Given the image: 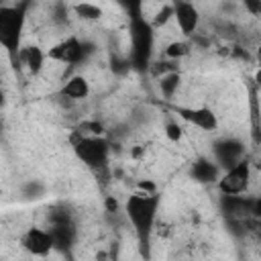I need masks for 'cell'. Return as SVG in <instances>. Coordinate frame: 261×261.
<instances>
[{"label":"cell","mask_w":261,"mask_h":261,"mask_svg":"<svg viewBox=\"0 0 261 261\" xmlns=\"http://www.w3.org/2000/svg\"><path fill=\"white\" fill-rule=\"evenodd\" d=\"M4 130V118H2V114H0V133Z\"/></svg>","instance_id":"7402d4cb"},{"label":"cell","mask_w":261,"mask_h":261,"mask_svg":"<svg viewBox=\"0 0 261 261\" xmlns=\"http://www.w3.org/2000/svg\"><path fill=\"white\" fill-rule=\"evenodd\" d=\"M179 86H181V73L177 69L159 75L157 88H159V94H161L163 100H173L175 94H177V90H179Z\"/></svg>","instance_id":"9a60e30c"},{"label":"cell","mask_w":261,"mask_h":261,"mask_svg":"<svg viewBox=\"0 0 261 261\" xmlns=\"http://www.w3.org/2000/svg\"><path fill=\"white\" fill-rule=\"evenodd\" d=\"M6 106V92H4V88L0 86V110Z\"/></svg>","instance_id":"44dd1931"},{"label":"cell","mask_w":261,"mask_h":261,"mask_svg":"<svg viewBox=\"0 0 261 261\" xmlns=\"http://www.w3.org/2000/svg\"><path fill=\"white\" fill-rule=\"evenodd\" d=\"M171 18H173V10H171V4H161V6L157 8L155 16L149 20V24H151V29H159V27L167 24Z\"/></svg>","instance_id":"d6986e66"},{"label":"cell","mask_w":261,"mask_h":261,"mask_svg":"<svg viewBox=\"0 0 261 261\" xmlns=\"http://www.w3.org/2000/svg\"><path fill=\"white\" fill-rule=\"evenodd\" d=\"M0 261H10V259H6V257H2V255H0Z\"/></svg>","instance_id":"603a6c76"},{"label":"cell","mask_w":261,"mask_h":261,"mask_svg":"<svg viewBox=\"0 0 261 261\" xmlns=\"http://www.w3.org/2000/svg\"><path fill=\"white\" fill-rule=\"evenodd\" d=\"M47 63V53L39 45H22L16 67H24L31 75H39Z\"/></svg>","instance_id":"7c38bea8"},{"label":"cell","mask_w":261,"mask_h":261,"mask_svg":"<svg viewBox=\"0 0 261 261\" xmlns=\"http://www.w3.org/2000/svg\"><path fill=\"white\" fill-rule=\"evenodd\" d=\"M69 145L75 155V159L88 167L94 175L108 173V163H110V141L106 137H86L75 130L69 135Z\"/></svg>","instance_id":"3957f363"},{"label":"cell","mask_w":261,"mask_h":261,"mask_svg":"<svg viewBox=\"0 0 261 261\" xmlns=\"http://www.w3.org/2000/svg\"><path fill=\"white\" fill-rule=\"evenodd\" d=\"M163 133H165L167 141H171V143H179L184 139V126L177 120H167L163 126Z\"/></svg>","instance_id":"ffe728a7"},{"label":"cell","mask_w":261,"mask_h":261,"mask_svg":"<svg viewBox=\"0 0 261 261\" xmlns=\"http://www.w3.org/2000/svg\"><path fill=\"white\" fill-rule=\"evenodd\" d=\"M47 194V184L41 179H27L20 186V198L24 202H39Z\"/></svg>","instance_id":"2e32d148"},{"label":"cell","mask_w":261,"mask_h":261,"mask_svg":"<svg viewBox=\"0 0 261 261\" xmlns=\"http://www.w3.org/2000/svg\"><path fill=\"white\" fill-rule=\"evenodd\" d=\"M18 243H20V249H22L27 255L39 257V259L49 257V255L55 251L53 237H51L49 228H45V226H29V228L20 234Z\"/></svg>","instance_id":"ba28073f"},{"label":"cell","mask_w":261,"mask_h":261,"mask_svg":"<svg viewBox=\"0 0 261 261\" xmlns=\"http://www.w3.org/2000/svg\"><path fill=\"white\" fill-rule=\"evenodd\" d=\"M192 53V43L188 39H175L163 47V57L169 61H179Z\"/></svg>","instance_id":"e0dca14e"},{"label":"cell","mask_w":261,"mask_h":261,"mask_svg":"<svg viewBox=\"0 0 261 261\" xmlns=\"http://www.w3.org/2000/svg\"><path fill=\"white\" fill-rule=\"evenodd\" d=\"M210 159L220 167V171H224L245 159V143L237 137H220L212 143Z\"/></svg>","instance_id":"52a82bcc"},{"label":"cell","mask_w":261,"mask_h":261,"mask_svg":"<svg viewBox=\"0 0 261 261\" xmlns=\"http://www.w3.org/2000/svg\"><path fill=\"white\" fill-rule=\"evenodd\" d=\"M251 184V163L249 159H241L237 165L220 171V177L216 179V188L222 194V198L243 196Z\"/></svg>","instance_id":"5b68a950"},{"label":"cell","mask_w":261,"mask_h":261,"mask_svg":"<svg viewBox=\"0 0 261 261\" xmlns=\"http://www.w3.org/2000/svg\"><path fill=\"white\" fill-rule=\"evenodd\" d=\"M96 51L94 43L86 41V39H80L75 35H69L65 39H61L59 43H55L47 53V59L49 61H55V63H63V65H69V67H77L82 63H86L92 53Z\"/></svg>","instance_id":"277c9868"},{"label":"cell","mask_w":261,"mask_h":261,"mask_svg":"<svg viewBox=\"0 0 261 261\" xmlns=\"http://www.w3.org/2000/svg\"><path fill=\"white\" fill-rule=\"evenodd\" d=\"M90 94H92L90 82H88V77L82 75V73H75V75L67 77V80L63 82V86L59 88V96L65 98V100H71V102L86 100Z\"/></svg>","instance_id":"4fadbf2b"},{"label":"cell","mask_w":261,"mask_h":261,"mask_svg":"<svg viewBox=\"0 0 261 261\" xmlns=\"http://www.w3.org/2000/svg\"><path fill=\"white\" fill-rule=\"evenodd\" d=\"M171 10H173V18L175 24H177V31L188 39L192 37L198 27H200V10L196 4L192 2H186V0H177V2H171Z\"/></svg>","instance_id":"30bf717a"},{"label":"cell","mask_w":261,"mask_h":261,"mask_svg":"<svg viewBox=\"0 0 261 261\" xmlns=\"http://www.w3.org/2000/svg\"><path fill=\"white\" fill-rule=\"evenodd\" d=\"M31 2H16V4H0V47L8 55L10 63L16 67L18 53L22 49V35L27 27Z\"/></svg>","instance_id":"7a4b0ae2"},{"label":"cell","mask_w":261,"mask_h":261,"mask_svg":"<svg viewBox=\"0 0 261 261\" xmlns=\"http://www.w3.org/2000/svg\"><path fill=\"white\" fill-rule=\"evenodd\" d=\"M173 112L190 126H196L204 133L218 130V116L210 106H173Z\"/></svg>","instance_id":"9c48e42d"},{"label":"cell","mask_w":261,"mask_h":261,"mask_svg":"<svg viewBox=\"0 0 261 261\" xmlns=\"http://www.w3.org/2000/svg\"><path fill=\"white\" fill-rule=\"evenodd\" d=\"M130 41H133V63L135 67L143 69L145 65H149V55H151V47H153V29L149 24V20L135 16L133 18V27H130Z\"/></svg>","instance_id":"8992f818"},{"label":"cell","mask_w":261,"mask_h":261,"mask_svg":"<svg viewBox=\"0 0 261 261\" xmlns=\"http://www.w3.org/2000/svg\"><path fill=\"white\" fill-rule=\"evenodd\" d=\"M190 177L198 184H216L220 177V167L210 157H198L190 167Z\"/></svg>","instance_id":"5bb4252c"},{"label":"cell","mask_w":261,"mask_h":261,"mask_svg":"<svg viewBox=\"0 0 261 261\" xmlns=\"http://www.w3.org/2000/svg\"><path fill=\"white\" fill-rule=\"evenodd\" d=\"M49 232L53 237V245H55V251L59 253H69L75 245V239H77V230L73 226V222L69 220V216H61V218H55L51 224H49Z\"/></svg>","instance_id":"8fae6325"},{"label":"cell","mask_w":261,"mask_h":261,"mask_svg":"<svg viewBox=\"0 0 261 261\" xmlns=\"http://www.w3.org/2000/svg\"><path fill=\"white\" fill-rule=\"evenodd\" d=\"M159 206H161V196L157 192H141V190H135L124 202V214L137 234L143 253L145 251L149 253L151 237L159 216Z\"/></svg>","instance_id":"6da1fadb"},{"label":"cell","mask_w":261,"mask_h":261,"mask_svg":"<svg viewBox=\"0 0 261 261\" xmlns=\"http://www.w3.org/2000/svg\"><path fill=\"white\" fill-rule=\"evenodd\" d=\"M69 10H73V14H75L80 20H100L102 14H104L102 6L92 4V2H77V4H71Z\"/></svg>","instance_id":"ac0fdd59"}]
</instances>
